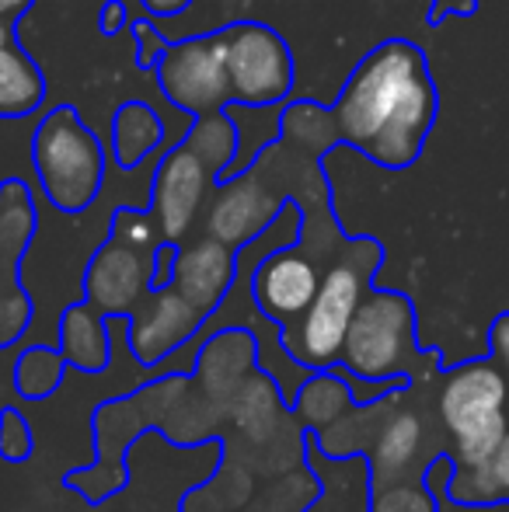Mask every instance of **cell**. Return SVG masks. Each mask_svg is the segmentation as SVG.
<instances>
[{"label": "cell", "mask_w": 509, "mask_h": 512, "mask_svg": "<svg viewBox=\"0 0 509 512\" xmlns=\"http://www.w3.org/2000/svg\"><path fill=\"white\" fill-rule=\"evenodd\" d=\"M436 415L454 443V464H485L509 432V377L496 359L457 366L443 377Z\"/></svg>", "instance_id": "3957f363"}, {"label": "cell", "mask_w": 509, "mask_h": 512, "mask_svg": "<svg viewBox=\"0 0 509 512\" xmlns=\"http://www.w3.org/2000/svg\"><path fill=\"white\" fill-rule=\"evenodd\" d=\"M150 279H154V251L133 248L112 237L91 258L84 293H88V304L105 317H129V310L147 297Z\"/></svg>", "instance_id": "30bf717a"}, {"label": "cell", "mask_w": 509, "mask_h": 512, "mask_svg": "<svg viewBox=\"0 0 509 512\" xmlns=\"http://www.w3.org/2000/svg\"><path fill=\"white\" fill-rule=\"evenodd\" d=\"M478 14V0H433L426 11V25L440 28L447 18H475Z\"/></svg>", "instance_id": "484cf974"}, {"label": "cell", "mask_w": 509, "mask_h": 512, "mask_svg": "<svg viewBox=\"0 0 509 512\" xmlns=\"http://www.w3.org/2000/svg\"><path fill=\"white\" fill-rule=\"evenodd\" d=\"M164 98L185 115H217L234 102L224 60V35L206 32L196 39L168 42L154 63Z\"/></svg>", "instance_id": "8992f818"}, {"label": "cell", "mask_w": 509, "mask_h": 512, "mask_svg": "<svg viewBox=\"0 0 509 512\" xmlns=\"http://www.w3.org/2000/svg\"><path fill=\"white\" fill-rule=\"evenodd\" d=\"M60 352L81 373H102L112 363V335L105 314L91 304H70L60 317Z\"/></svg>", "instance_id": "5bb4252c"}, {"label": "cell", "mask_w": 509, "mask_h": 512, "mask_svg": "<svg viewBox=\"0 0 509 512\" xmlns=\"http://www.w3.org/2000/svg\"><path fill=\"white\" fill-rule=\"evenodd\" d=\"M123 25H126V4H123V0H105L102 14H98V32L116 35Z\"/></svg>", "instance_id": "83f0119b"}, {"label": "cell", "mask_w": 509, "mask_h": 512, "mask_svg": "<svg viewBox=\"0 0 509 512\" xmlns=\"http://www.w3.org/2000/svg\"><path fill=\"white\" fill-rule=\"evenodd\" d=\"M489 342H492V359H496L499 370H503L506 377H509V314H499L496 317Z\"/></svg>", "instance_id": "4316f807"}, {"label": "cell", "mask_w": 509, "mask_h": 512, "mask_svg": "<svg viewBox=\"0 0 509 512\" xmlns=\"http://www.w3.org/2000/svg\"><path fill=\"white\" fill-rule=\"evenodd\" d=\"M63 370H67V359L60 349H49V345H32L18 356L14 366V387H18L21 398H49L56 387L63 384Z\"/></svg>", "instance_id": "ffe728a7"}, {"label": "cell", "mask_w": 509, "mask_h": 512, "mask_svg": "<svg viewBox=\"0 0 509 512\" xmlns=\"http://www.w3.org/2000/svg\"><path fill=\"white\" fill-rule=\"evenodd\" d=\"M46 102V77L21 49L18 35L0 39V119H25Z\"/></svg>", "instance_id": "9a60e30c"}, {"label": "cell", "mask_w": 509, "mask_h": 512, "mask_svg": "<svg viewBox=\"0 0 509 512\" xmlns=\"http://www.w3.org/2000/svg\"><path fill=\"white\" fill-rule=\"evenodd\" d=\"M436 115L440 91L433 70L408 39H387L370 49L342 84L339 102L325 108L328 136L387 171L419 161Z\"/></svg>", "instance_id": "6da1fadb"}, {"label": "cell", "mask_w": 509, "mask_h": 512, "mask_svg": "<svg viewBox=\"0 0 509 512\" xmlns=\"http://www.w3.org/2000/svg\"><path fill=\"white\" fill-rule=\"evenodd\" d=\"M189 4L192 0H143V7H147L154 18H175V14H182Z\"/></svg>", "instance_id": "f1b7e54d"}, {"label": "cell", "mask_w": 509, "mask_h": 512, "mask_svg": "<svg viewBox=\"0 0 509 512\" xmlns=\"http://www.w3.org/2000/svg\"><path fill=\"white\" fill-rule=\"evenodd\" d=\"M224 60L231 95L241 105H279L293 88V56L283 35L255 21H238L224 32Z\"/></svg>", "instance_id": "52a82bcc"}, {"label": "cell", "mask_w": 509, "mask_h": 512, "mask_svg": "<svg viewBox=\"0 0 509 512\" xmlns=\"http://www.w3.org/2000/svg\"><path fill=\"white\" fill-rule=\"evenodd\" d=\"M206 321L210 317L199 307H192L175 286L147 290V297L126 317L129 352L140 366H157L168 356H175L185 342H192V335Z\"/></svg>", "instance_id": "ba28073f"}, {"label": "cell", "mask_w": 509, "mask_h": 512, "mask_svg": "<svg viewBox=\"0 0 509 512\" xmlns=\"http://www.w3.org/2000/svg\"><path fill=\"white\" fill-rule=\"evenodd\" d=\"M133 39H140V42H143L140 60H136V63H140L143 70H154V63L161 60V53H164V49H168V42H164V35H157L150 21H136V25H133Z\"/></svg>", "instance_id": "d4e9b609"}, {"label": "cell", "mask_w": 509, "mask_h": 512, "mask_svg": "<svg viewBox=\"0 0 509 512\" xmlns=\"http://www.w3.org/2000/svg\"><path fill=\"white\" fill-rule=\"evenodd\" d=\"M321 276H325V269L307 255L300 241L269 251L265 258H258L252 272V300L258 314L265 321H276L279 328L293 324L311 307Z\"/></svg>", "instance_id": "9c48e42d"}, {"label": "cell", "mask_w": 509, "mask_h": 512, "mask_svg": "<svg viewBox=\"0 0 509 512\" xmlns=\"http://www.w3.org/2000/svg\"><path fill=\"white\" fill-rule=\"evenodd\" d=\"M0 39H14V25H7V21H0Z\"/></svg>", "instance_id": "4dcf8cb0"}, {"label": "cell", "mask_w": 509, "mask_h": 512, "mask_svg": "<svg viewBox=\"0 0 509 512\" xmlns=\"http://www.w3.org/2000/svg\"><path fill=\"white\" fill-rule=\"evenodd\" d=\"M370 512H440L426 481H394L370 495Z\"/></svg>", "instance_id": "44dd1931"}, {"label": "cell", "mask_w": 509, "mask_h": 512, "mask_svg": "<svg viewBox=\"0 0 509 512\" xmlns=\"http://www.w3.org/2000/svg\"><path fill=\"white\" fill-rule=\"evenodd\" d=\"M447 495L461 506H499L509 502V432L485 464L457 467L450 474Z\"/></svg>", "instance_id": "d6986e66"}, {"label": "cell", "mask_w": 509, "mask_h": 512, "mask_svg": "<svg viewBox=\"0 0 509 512\" xmlns=\"http://www.w3.org/2000/svg\"><path fill=\"white\" fill-rule=\"evenodd\" d=\"M32 4H35V0H0V21H7V25H18V18Z\"/></svg>", "instance_id": "f546056e"}, {"label": "cell", "mask_w": 509, "mask_h": 512, "mask_svg": "<svg viewBox=\"0 0 509 512\" xmlns=\"http://www.w3.org/2000/svg\"><path fill=\"white\" fill-rule=\"evenodd\" d=\"M422 352L415 345V307L405 293L367 290L349 324L339 363L363 384L412 377Z\"/></svg>", "instance_id": "5b68a950"}, {"label": "cell", "mask_w": 509, "mask_h": 512, "mask_svg": "<svg viewBox=\"0 0 509 512\" xmlns=\"http://www.w3.org/2000/svg\"><path fill=\"white\" fill-rule=\"evenodd\" d=\"M422 443H426V425H422L419 411H384L374 443H370V492L415 478V460L422 453Z\"/></svg>", "instance_id": "4fadbf2b"}, {"label": "cell", "mask_w": 509, "mask_h": 512, "mask_svg": "<svg viewBox=\"0 0 509 512\" xmlns=\"http://www.w3.org/2000/svg\"><path fill=\"white\" fill-rule=\"evenodd\" d=\"M224 418H231V425L238 432H245L248 439L262 443L276 432V425L286 418V401L279 394V387L272 384L265 373H248L245 384L234 391V398L227 401Z\"/></svg>", "instance_id": "2e32d148"}, {"label": "cell", "mask_w": 509, "mask_h": 512, "mask_svg": "<svg viewBox=\"0 0 509 512\" xmlns=\"http://www.w3.org/2000/svg\"><path fill=\"white\" fill-rule=\"evenodd\" d=\"M384 251L374 237H356L342 241L335 262L325 265V276L314 293L311 307L293 324L279 328L283 349L297 359L304 370H328L339 366L342 349H346L349 324H353L360 300L367 297L370 279L381 265Z\"/></svg>", "instance_id": "7a4b0ae2"}, {"label": "cell", "mask_w": 509, "mask_h": 512, "mask_svg": "<svg viewBox=\"0 0 509 512\" xmlns=\"http://www.w3.org/2000/svg\"><path fill=\"white\" fill-rule=\"evenodd\" d=\"M161 147H168V143H164L161 115L143 102L119 105L116 122H112V154H116L119 168L133 171L136 164H143Z\"/></svg>", "instance_id": "ac0fdd59"}, {"label": "cell", "mask_w": 509, "mask_h": 512, "mask_svg": "<svg viewBox=\"0 0 509 512\" xmlns=\"http://www.w3.org/2000/svg\"><path fill=\"white\" fill-rule=\"evenodd\" d=\"M112 237L147 251H157V244H161V230H157L154 216L140 213V209H119L112 216Z\"/></svg>", "instance_id": "603a6c76"}, {"label": "cell", "mask_w": 509, "mask_h": 512, "mask_svg": "<svg viewBox=\"0 0 509 512\" xmlns=\"http://www.w3.org/2000/svg\"><path fill=\"white\" fill-rule=\"evenodd\" d=\"M35 450V436L28 418L18 408L0 411V457L11 460V464H25Z\"/></svg>", "instance_id": "7402d4cb"}, {"label": "cell", "mask_w": 509, "mask_h": 512, "mask_svg": "<svg viewBox=\"0 0 509 512\" xmlns=\"http://www.w3.org/2000/svg\"><path fill=\"white\" fill-rule=\"evenodd\" d=\"M283 209L276 196L255 185L248 175H234L224 182V189L217 192L206 220V234L217 241L231 244V248H245L248 241H255Z\"/></svg>", "instance_id": "7c38bea8"}, {"label": "cell", "mask_w": 509, "mask_h": 512, "mask_svg": "<svg viewBox=\"0 0 509 512\" xmlns=\"http://www.w3.org/2000/svg\"><path fill=\"white\" fill-rule=\"evenodd\" d=\"M28 317H32V300L18 286L14 290H0V349L11 345L28 328Z\"/></svg>", "instance_id": "cb8c5ba5"}, {"label": "cell", "mask_w": 509, "mask_h": 512, "mask_svg": "<svg viewBox=\"0 0 509 512\" xmlns=\"http://www.w3.org/2000/svg\"><path fill=\"white\" fill-rule=\"evenodd\" d=\"M234 279H238V255H234L231 244L217 241V237H210V234L196 244H185V248L178 244L171 286H175L192 307L203 310L206 317L227 300Z\"/></svg>", "instance_id": "8fae6325"}, {"label": "cell", "mask_w": 509, "mask_h": 512, "mask_svg": "<svg viewBox=\"0 0 509 512\" xmlns=\"http://www.w3.org/2000/svg\"><path fill=\"white\" fill-rule=\"evenodd\" d=\"M32 161L46 199L60 213H84L105 185V150L98 136L70 105L39 122L32 136Z\"/></svg>", "instance_id": "277c9868"}, {"label": "cell", "mask_w": 509, "mask_h": 512, "mask_svg": "<svg viewBox=\"0 0 509 512\" xmlns=\"http://www.w3.org/2000/svg\"><path fill=\"white\" fill-rule=\"evenodd\" d=\"M290 405H293V418L304 422L318 436V432H325L328 425H335L353 408V387H349L346 373L328 366V370H314V377L293 394Z\"/></svg>", "instance_id": "e0dca14e"}]
</instances>
